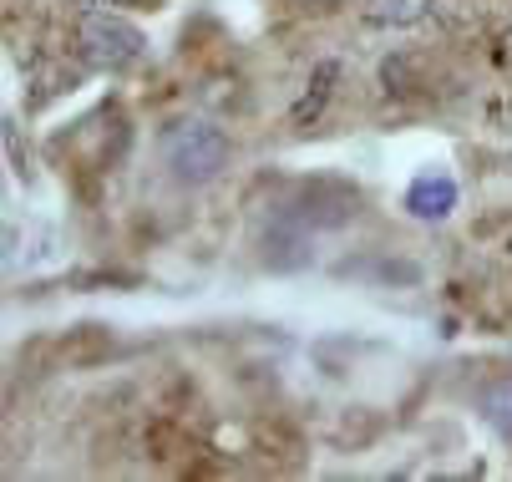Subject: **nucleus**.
Wrapping results in <instances>:
<instances>
[{"mask_svg":"<svg viewBox=\"0 0 512 482\" xmlns=\"http://www.w3.org/2000/svg\"><path fill=\"white\" fill-rule=\"evenodd\" d=\"M158 158H163V168L178 188H208L229 168L234 143H229V132L208 117H178L158 132Z\"/></svg>","mask_w":512,"mask_h":482,"instance_id":"f257e3e1","label":"nucleus"},{"mask_svg":"<svg viewBox=\"0 0 512 482\" xmlns=\"http://www.w3.org/2000/svg\"><path fill=\"white\" fill-rule=\"evenodd\" d=\"M355 203L360 193L350 183H335V178H315V183H300L295 188V203H284V219H295L305 229H340L355 219Z\"/></svg>","mask_w":512,"mask_h":482,"instance_id":"7ed1b4c3","label":"nucleus"},{"mask_svg":"<svg viewBox=\"0 0 512 482\" xmlns=\"http://www.w3.org/2000/svg\"><path fill=\"white\" fill-rule=\"evenodd\" d=\"M360 21L376 31H416L436 21V0H360Z\"/></svg>","mask_w":512,"mask_h":482,"instance_id":"423d86ee","label":"nucleus"},{"mask_svg":"<svg viewBox=\"0 0 512 482\" xmlns=\"http://www.w3.org/2000/svg\"><path fill=\"white\" fill-rule=\"evenodd\" d=\"M77 11H153L158 0H71Z\"/></svg>","mask_w":512,"mask_h":482,"instance_id":"9d476101","label":"nucleus"},{"mask_svg":"<svg viewBox=\"0 0 512 482\" xmlns=\"http://www.w3.org/2000/svg\"><path fill=\"white\" fill-rule=\"evenodd\" d=\"M335 82H340V61H320L315 72H310V82H305V92L295 97V107H289V127L310 132V127L325 117V107H330V97H335Z\"/></svg>","mask_w":512,"mask_h":482,"instance_id":"0eeeda50","label":"nucleus"},{"mask_svg":"<svg viewBox=\"0 0 512 482\" xmlns=\"http://www.w3.org/2000/svg\"><path fill=\"white\" fill-rule=\"evenodd\" d=\"M381 82L391 97H416L426 92V56L421 51H391L381 61Z\"/></svg>","mask_w":512,"mask_h":482,"instance_id":"6e6552de","label":"nucleus"},{"mask_svg":"<svg viewBox=\"0 0 512 482\" xmlns=\"http://www.w3.org/2000/svg\"><path fill=\"white\" fill-rule=\"evenodd\" d=\"M300 11H330V6H340V0H295Z\"/></svg>","mask_w":512,"mask_h":482,"instance_id":"9b49d317","label":"nucleus"},{"mask_svg":"<svg viewBox=\"0 0 512 482\" xmlns=\"http://www.w3.org/2000/svg\"><path fill=\"white\" fill-rule=\"evenodd\" d=\"M71 51H77V61L92 66V72L122 77V72L148 61V36H142L122 11H77Z\"/></svg>","mask_w":512,"mask_h":482,"instance_id":"f03ea898","label":"nucleus"},{"mask_svg":"<svg viewBox=\"0 0 512 482\" xmlns=\"http://www.w3.org/2000/svg\"><path fill=\"white\" fill-rule=\"evenodd\" d=\"M310 234H315V229L274 214V224L259 234V259H264L269 269H305L310 254H315V249H310Z\"/></svg>","mask_w":512,"mask_h":482,"instance_id":"39448f33","label":"nucleus"},{"mask_svg":"<svg viewBox=\"0 0 512 482\" xmlns=\"http://www.w3.org/2000/svg\"><path fill=\"white\" fill-rule=\"evenodd\" d=\"M482 406H487V422L497 427V437H502V442H512V381L492 386V391L482 396Z\"/></svg>","mask_w":512,"mask_h":482,"instance_id":"1a4fd4ad","label":"nucleus"},{"mask_svg":"<svg viewBox=\"0 0 512 482\" xmlns=\"http://www.w3.org/2000/svg\"><path fill=\"white\" fill-rule=\"evenodd\" d=\"M457 198H462V188H457V178H452V173L426 168V173H416V178H411V188H406V209H411V219L442 224V219L457 209Z\"/></svg>","mask_w":512,"mask_h":482,"instance_id":"20e7f679","label":"nucleus"}]
</instances>
